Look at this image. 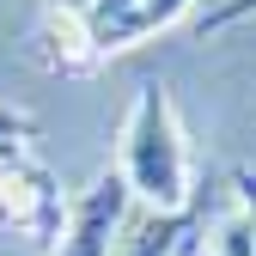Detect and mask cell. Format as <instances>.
<instances>
[{
  "mask_svg": "<svg viewBox=\"0 0 256 256\" xmlns=\"http://www.w3.org/2000/svg\"><path fill=\"white\" fill-rule=\"evenodd\" d=\"M244 18H256V0H220L214 12H202V37H220V30H232V24H244Z\"/></svg>",
  "mask_w": 256,
  "mask_h": 256,
  "instance_id": "obj_7",
  "label": "cell"
},
{
  "mask_svg": "<svg viewBox=\"0 0 256 256\" xmlns=\"http://www.w3.org/2000/svg\"><path fill=\"white\" fill-rule=\"evenodd\" d=\"M18 140H30V116L12 110V104H0V158L18 152Z\"/></svg>",
  "mask_w": 256,
  "mask_h": 256,
  "instance_id": "obj_8",
  "label": "cell"
},
{
  "mask_svg": "<svg viewBox=\"0 0 256 256\" xmlns=\"http://www.w3.org/2000/svg\"><path fill=\"white\" fill-rule=\"evenodd\" d=\"M214 256H256V226L244 214H226L214 226Z\"/></svg>",
  "mask_w": 256,
  "mask_h": 256,
  "instance_id": "obj_5",
  "label": "cell"
},
{
  "mask_svg": "<svg viewBox=\"0 0 256 256\" xmlns=\"http://www.w3.org/2000/svg\"><path fill=\"white\" fill-rule=\"evenodd\" d=\"M122 183L128 196H140L152 214H183L196 202V183H189V146H183V128H177V110H171V92L146 80L134 110H128V128H122Z\"/></svg>",
  "mask_w": 256,
  "mask_h": 256,
  "instance_id": "obj_1",
  "label": "cell"
},
{
  "mask_svg": "<svg viewBox=\"0 0 256 256\" xmlns=\"http://www.w3.org/2000/svg\"><path fill=\"white\" fill-rule=\"evenodd\" d=\"M122 214H128V183H122V171H104V177L68 208V226H61L55 256H116Z\"/></svg>",
  "mask_w": 256,
  "mask_h": 256,
  "instance_id": "obj_3",
  "label": "cell"
},
{
  "mask_svg": "<svg viewBox=\"0 0 256 256\" xmlns=\"http://www.w3.org/2000/svg\"><path fill=\"white\" fill-rule=\"evenodd\" d=\"M0 226L37 238V244H61V226H68L61 183H55L43 165L18 158V152L0 158Z\"/></svg>",
  "mask_w": 256,
  "mask_h": 256,
  "instance_id": "obj_2",
  "label": "cell"
},
{
  "mask_svg": "<svg viewBox=\"0 0 256 256\" xmlns=\"http://www.w3.org/2000/svg\"><path fill=\"white\" fill-rule=\"evenodd\" d=\"M196 0H140V12H134V43L140 37H152V30H165V24H177Z\"/></svg>",
  "mask_w": 256,
  "mask_h": 256,
  "instance_id": "obj_6",
  "label": "cell"
},
{
  "mask_svg": "<svg viewBox=\"0 0 256 256\" xmlns=\"http://www.w3.org/2000/svg\"><path fill=\"white\" fill-rule=\"evenodd\" d=\"M202 232H208V208L189 202L183 214H146L140 226L116 244V256H196Z\"/></svg>",
  "mask_w": 256,
  "mask_h": 256,
  "instance_id": "obj_4",
  "label": "cell"
},
{
  "mask_svg": "<svg viewBox=\"0 0 256 256\" xmlns=\"http://www.w3.org/2000/svg\"><path fill=\"white\" fill-rule=\"evenodd\" d=\"M232 196H238V214L256 226V171H250V165H238V171H232Z\"/></svg>",
  "mask_w": 256,
  "mask_h": 256,
  "instance_id": "obj_9",
  "label": "cell"
}]
</instances>
